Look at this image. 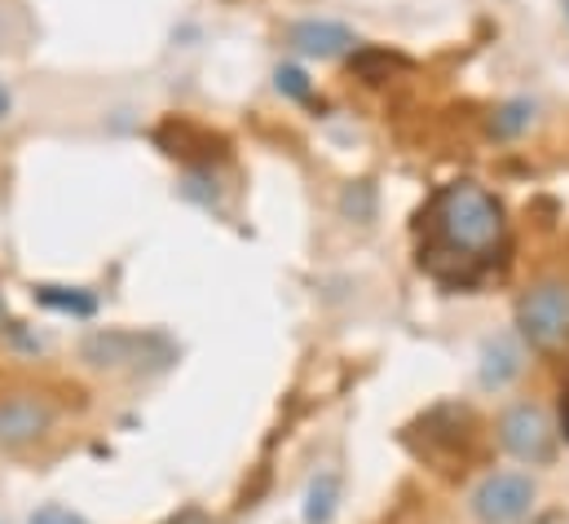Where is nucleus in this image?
<instances>
[{"mask_svg": "<svg viewBox=\"0 0 569 524\" xmlns=\"http://www.w3.org/2000/svg\"><path fill=\"white\" fill-rule=\"evenodd\" d=\"M287 44H291L300 58L327 62V58L349 53V49L358 44V36H353V27H345V22H336V18H300V22L287 27Z\"/></svg>", "mask_w": 569, "mask_h": 524, "instance_id": "nucleus-7", "label": "nucleus"}, {"mask_svg": "<svg viewBox=\"0 0 569 524\" xmlns=\"http://www.w3.org/2000/svg\"><path fill=\"white\" fill-rule=\"evenodd\" d=\"M9 331V313H4V300H0V335Z\"/></svg>", "mask_w": 569, "mask_h": 524, "instance_id": "nucleus-16", "label": "nucleus"}, {"mask_svg": "<svg viewBox=\"0 0 569 524\" xmlns=\"http://www.w3.org/2000/svg\"><path fill=\"white\" fill-rule=\"evenodd\" d=\"M27 40V22L13 4H0V53H18Z\"/></svg>", "mask_w": 569, "mask_h": 524, "instance_id": "nucleus-11", "label": "nucleus"}, {"mask_svg": "<svg viewBox=\"0 0 569 524\" xmlns=\"http://www.w3.org/2000/svg\"><path fill=\"white\" fill-rule=\"evenodd\" d=\"M9 111H13V98H9V89L0 84V120H9Z\"/></svg>", "mask_w": 569, "mask_h": 524, "instance_id": "nucleus-15", "label": "nucleus"}, {"mask_svg": "<svg viewBox=\"0 0 569 524\" xmlns=\"http://www.w3.org/2000/svg\"><path fill=\"white\" fill-rule=\"evenodd\" d=\"M36 300L62 318H93L98 313V295L89 286H36Z\"/></svg>", "mask_w": 569, "mask_h": 524, "instance_id": "nucleus-10", "label": "nucleus"}, {"mask_svg": "<svg viewBox=\"0 0 569 524\" xmlns=\"http://www.w3.org/2000/svg\"><path fill=\"white\" fill-rule=\"evenodd\" d=\"M274 84H279V93H287V98H296V102H305L313 89H309V75L300 71V67H279L274 71Z\"/></svg>", "mask_w": 569, "mask_h": 524, "instance_id": "nucleus-13", "label": "nucleus"}, {"mask_svg": "<svg viewBox=\"0 0 569 524\" xmlns=\"http://www.w3.org/2000/svg\"><path fill=\"white\" fill-rule=\"evenodd\" d=\"M499 450L521 467H543L557 454V423L539 401H512L495 423Z\"/></svg>", "mask_w": 569, "mask_h": 524, "instance_id": "nucleus-4", "label": "nucleus"}, {"mask_svg": "<svg viewBox=\"0 0 569 524\" xmlns=\"http://www.w3.org/2000/svg\"><path fill=\"white\" fill-rule=\"evenodd\" d=\"M0 524H4V521H0Z\"/></svg>", "mask_w": 569, "mask_h": 524, "instance_id": "nucleus-17", "label": "nucleus"}, {"mask_svg": "<svg viewBox=\"0 0 569 524\" xmlns=\"http://www.w3.org/2000/svg\"><path fill=\"white\" fill-rule=\"evenodd\" d=\"M58 423V405L44 393L18 389V393L0 396V450H27L36 441H44Z\"/></svg>", "mask_w": 569, "mask_h": 524, "instance_id": "nucleus-5", "label": "nucleus"}, {"mask_svg": "<svg viewBox=\"0 0 569 524\" xmlns=\"http://www.w3.org/2000/svg\"><path fill=\"white\" fill-rule=\"evenodd\" d=\"M425 261L437 273H455L459 282L486 273L508 248L503 203L477 181L441 185L425 208Z\"/></svg>", "mask_w": 569, "mask_h": 524, "instance_id": "nucleus-1", "label": "nucleus"}, {"mask_svg": "<svg viewBox=\"0 0 569 524\" xmlns=\"http://www.w3.org/2000/svg\"><path fill=\"white\" fill-rule=\"evenodd\" d=\"M526 357H530V349L521 344V335H490L486 344H481V353H477V380H481V389L486 393H503V389H512L521 375H526Z\"/></svg>", "mask_w": 569, "mask_h": 524, "instance_id": "nucleus-6", "label": "nucleus"}, {"mask_svg": "<svg viewBox=\"0 0 569 524\" xmlns=\"http://www.w3.org/2000/svg\"><path fill=\"white\" fill-rule=\"evenodd\" d=\"M517 335L535 353H566L569 349V278L548 273L530 282L517 300Z\"/></svg>", "mask_w": 569, "mask_h": 524, "instance_id": "nucleus-2", "label": "nucleus"}, {"mask_svg": "<svg viewBox=\"0 0 569 524\" xmlns=\"http://www.w3.org/2000/svg\"><path fill=\"white\" fill-rule=\"evenodd\" d=\"M539 507V481L521 467L486 472L468 494V516L477 524H526Z\"/></svg>", "mask_w": 569, "mask_h": 524, "instance_id": "nucleus-3", "label": "nucleus"}, {"mask_svg": "<svg viewBox=\"0 0 569 524\" xmlns=\"http://www.w3.org/2000/svg\"><path fill=\"white\" fill-rule=\"evenodd\" d=\"M27 524H89L80 512H71V507H62V503H44V507H36Z\"/></svg>", "mask_w": 569, "mask_h": 524, "instance_id": "nucleus-14", "label": "nucleus"}, {"mask_svg": "<svg viewBox=\"0 0 569 524\" xmlns=\"http://www.w3.org/2000/svg\"><path fill=\"white\" fill-rule=\"evenodd\" d=\"M340 498H345V481L336 467H318L300 494V521L305 524H331L340 512Z\"/></svg>", "mask_w": 569, "mask_h": 524, "instance_id": "nucleus-9", "label": "nucleus"}, {"mask_svg": "<svg viewBox=\"0 0 569 524\" xmlns=\"http://www.w3.org/2000/svg\"><path fill=\"white\" fill-rule=\"evenodd\" d=\"M530 120H535V107H530V102H508V107L495 115V132H499V137H517L521 129H530Z\"/></svg>", "mask_w": 569, "mask_h": 524, "instance_id": "nucleus-12", "label": "nucleus"}, {"mask_svg": "<svg viewBox=\"0 0 569 524\" xmlns=\"http://www.w3.org/2000/svg\"><path fill=\"white\" fill-rule=\"evenodd\" d=\"M146 344H154V340L129 335V331H98L84 340V362L98 371H124V366L138 371L146 362Z\"/></svg>", "mask_w": 569, "mask_h": 524, "instance_id": "nucleus-8", "label": "nucleus"}]
</instances>
